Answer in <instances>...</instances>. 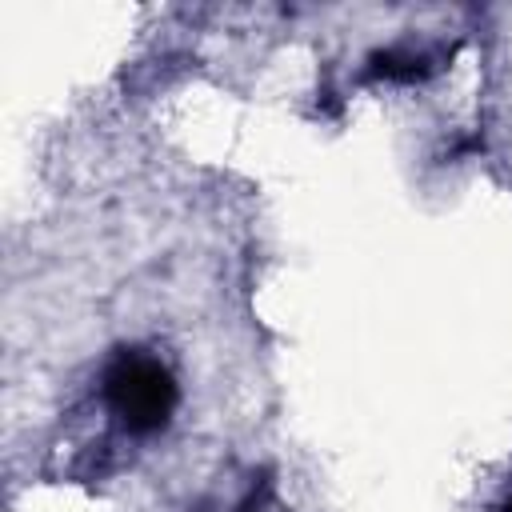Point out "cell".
I'll list each match as a JSON object with an SVG mask.
<instances>
[{"label":"cell","instance_id":"1","mask_svg":"<svg viewBox=\"0 0 512 512\" xmlns=\"http://www.w3.org/2000/svg\"><path fill=\"white\" fill-rule=\"evenodd\" d=\"M104 400L120 416L128 432H156L168 424L176 408V380L172 372L136 348H124L104 368Z\"/></svg>","mask_w":512,"mask_h":512},{"label":"cell","instance_id":"2","mask_svg":"<svg viewBox=\"0 0 512 512\" xmlns=\"http://www.w3.org/2000/svg\"><path fill=\"white\" fill-rule=\"evenodd\" d=\"M368 76L412 84V80H424V76H428V56H412V52L384 48V52H372V60H368Z\"/></svg>","mask_w":512,"mask_h":512},{"label":"cell","instance_id":"3","mask_svg":"<svg viewBox=\"0 0 512 512\" xmlns=\"http://www.w3.org/2000/svg\"><path fill=\"white\" fill-rule=\"evenodd\" d=\"M264 496H268V480L260 484V492H252V496L240 504V512H260V508H264Z\"/></svg>","mask_w":512,"mask_h":512},{"label":"cell","instance_id":"4","mask_svg":"<svg viewBox=\"0 0 512 512\" xmlns=\"http://www.w3.org/2000/svg\"><path fill=\"white\" fill-rule=\"evenodd\" d=\"M500 512H512V500H508V504H500Z\"/></svg>","mask_w":512,"mask_h":512}]
</instances>
